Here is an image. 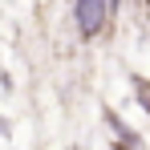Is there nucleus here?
Segmentation results:
<instances>
[{
	"mask_svg": "<svg viewBox=\"0 0 150 150\" xmlns=\"http://www.w3.org/2000/svg\"><path fill=\"white\" fill-rule=\"evenodd\" d=\"M110 0H73V25L85 41H98L110 25Z\"/></svg>",
	"mask_w": 150,
	"mask_h": 150,
	"instance_id": "1",
	"label": "nucleus"
},
{
	"mask_svg": "<svg viewBox=\"0 0 150 150\" xmlns=\"http://www.w3.org/2000/svg\"><path fill=\"white\" fill-rule=\"evenodd\" d=\"M130 85H134V98H138V105L150 114V81H146V77H130Z\"/></svg>",
	"mask_w": 150,
	"mask_h": 150,
	"instance_id": "2",
	"label": "nucleus"
},
{
	"mask_svg": "<svg viewBox=\"0 0 150 150\" xmlns=\"http://www.w3.org/2000/svg\"><path fill=\"white\" fill-rule=\"evenodd\" d=\"M122 4H126V0H110V12L118 16V12H122Z\"/></svg>",
	"mask_w": 150,
	"mask_h": 150,
	"instance_id": "3",
	"label": "nucleus"
},
{
	"mask_svg": "<svg viewBox=\"0 0 150 150\" xmlns=\"http://www.w3.org/2000/svg\"><path fill=\"white\" fill-rule=\"evenodd\" d=\"M134 4H146V0H134Z\"/></svg>",
	"mask_w": 150,
	"mask_h": 150,
	"instance_id": "4",
	"label": "nucleus"
},
{
	"mask_svg": "<svg viewBox=\"0 0 150 150\" xmlns=\"http://www.w3.org/2000/svg\"><path fill=\"white\" fill-rule=\"evenodd\" d=\"M146 8H150V0H146Z\"/></svg>",
	"mask_w": 150,
	"mask_h": 150,
	"instance_id": "5",
	"label": "nucleus"
}]
</instances>
